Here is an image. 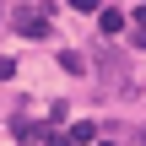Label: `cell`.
I'll use <instances>...</instances> for the list:
<instances>
[{
	"label": "cell",
	"mask_w": 146,
	"mask_h": 146,
	"mask_svg": "<svg viewBox=\"0 0 146 146\" xmlns=\"http://www.w3.org/2000/svg\"><path fill=\"white\" fill-rule=\"evenodd\" d=\"M16 33H22V38H43V33H49V16H43V11H22V16H16Z\"/></svg>",
	"instance_id": "obj_1"
},
{
	"label": "cell",
	"mask_w": 146,
	"mask_h": 146,
	"mask_svg": "<svg viewBox=\"0 0 146 146\" xmlns=\"http://www.w3.org/2000/svg\"><path fill=\"white\" fill-rule=\"evenodd\" d=\"M98 27H103L108 38H114V33H125V11H119V5H103V11H98Z\"/></svg>",
	"instance_id": "obj_2"
},
{
	"label": "cell",
	"mask_w": 146,
	"mask_h": 146,
	"mask_svg": "<svg viewBox=\"0 0 146 146\" xmlns=\"http://www.w3.org/2000/svg\"><path fill=\"white\" fill-rule=\"evenodd\" d=\"M65 141H70V146H92V141H98V125H92V119H76Z\"/></svg>",
	"instance_id": "obj_3"
},
{
	"label": "cell",
	"mask_w": 146,
	"mask_h": 146,
	"mask_svg": "<svg viewBox=\"0 0 146 146\" xmlns=\"http://www.w3.org/2000/svg\"><path fill=\"white\" fill-rule=\"evenodd\" d=\"M16 141H49V130H43V125H33V119H27V114H22V119H16Z\"/></svg>",
	"instance_id": "obj_4"
},
{
	"label": "cell",
	"mask_w": 146,
	"mask_h": 146,
	"mask_svg": "<svg viewBox=\"0 0 146 146\" xmlns=\"http://www.w3.org/2000/svg\"><path fill=\"white\" fill-rule=\"evenodd\" d=\"M60 65H65L70 76H87V54H76V49H65V54H60Z\"/></svg>",
	"instance_id": "obj_5"
},
{
	"label": "cell",
	"mask_w": 146,
	"mask_h": 146,
	"mask_svg": "<svg viewBox=\"0 0 146 146\" xmlns=\"http://www.w3.org/2000/svg\"><path fill=\"white\" fill-rule=\"evenodd\" d=\"M130 16H135V27H130V38H135V43H141V49H146V5H135Z\"/></svg>",
	"instance_id": "obj_6"
},
{
	"label": "cell",
	"mask_w": 146,
	"mask_h": 146,
	"mask_svg": "<svg viewBox=\"0 0 146 146\" xmlns=\"http://www.w3.org/2000/svg\"><path fill=\"white\" fill-rule=\"evenodd\" d=\"M16 76V60H0V81H11Z\"/></svg>",
	"instance_id": "obj_7"
},
{
	"label": "cell",
	"mask_w": 146,
	"mask_h": 146,
	"mask_svg": "<svg viewBox=\"0 0 146 146\" xmlns=\"http://www.w3.org/2000/svg\"><path fill=\"white\" fill-rule=\"evenodd\" d=\"M49 146H70V141H65V135H49Z\"/></svg>",
	"instance_id": "obj_8"
}]
</instances>
